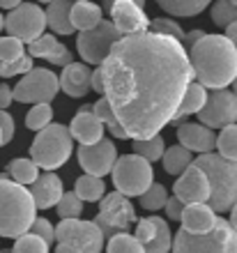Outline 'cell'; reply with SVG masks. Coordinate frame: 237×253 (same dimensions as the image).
Instances as JSON below:
<instances>
[{"instance_id":"obj_1","label":"cell","mask_w":237,"mask_h":253,"mask_svg":"<svg viewBox=\"0 0 237 253\" xmlns=\"http://www.w3.org/2000/svg\"><path fill=\"white\" fill-rule=\"evenodd\" d=\"M101 76L104 99L127 138L147 140L171 125L193 72L180 42L147 30L122 37L101 65Z\"/></svg>"},{"instance_id":"obj_2","label":"cell","mask_w":237,"mask_h":253,"mask_svg":"<svg viewBox=\"0 0 237 253\" xmlns=\"http://www.w3.org/2000/svg\"><path fill=\"white\" fill-rule=\"evenodd\" d=\"M198 83L207 90H226L237 79V46L224 35H205L187 51Z\"/></svg>"},{"instance_id":"obj_3","label":"cell","mask_w":237,"mask_h":253,"mask_svg":"<svg viewBox=\"0 0 237 253\" xmlns=\"http://www.w3.org/2000/svg\"><path fill=\"white\" fill-rule=\"evenodd\" d=\"M35 203L26 187L0 175V237H16L30 233L35 223Z\"/></svg>"},{"instance_id":"obj_4","label":"cell","mask_w":237,"mask_h":253,"mask_svg":"<svg viewBox=\"0 0 237 253\" xmlns=\"http://www.w3.org/2000/svg\"><path fill=\"white\" fill-rule=\"evenodd\" d=\"M193 166L200 168L210 182V200L207 207L212 212H228L237 203V164L219 154H200Z\"/></svg>"},{"instance_id":"obj_5","label":"cell","mask_w":237,"mask_h":253,"mask_svg":"<svg viewBox=\"0 0 237 253\" xmlns=\"http://www.w3.org/2000/svg\"><path fill=\"white\" fill-rule=\"evenodd\" d=\"M72 150L74 143L69 129L65 125H48L35 136L30 145V161L37 168H47V173H53L69 159Z\"/></svg>"},{"instance_id":"obj_6","label":"cell","mask_w":237,"mask_h":253,"mask_svg":"<svg viewBox=\"0 0 237 253\" xmlns=\"http://www.w3.org/2000/svg\"><path fill=\"white\" fill-rule=\"evenodd\" d=\"M173 253H237V233L228 221H214L205 235H191L180 228L173 240Z\"/></svg>"},{"instance_id":"obj_7","label":"cell","mask_w":237,"mask_h":253,"mask_svg":"<svg viewBox=\"0 0 237 253\" xmlns=\"http://www.w3.org/2000/svg\"><path fill=\"white\" fill-rule=\"evenodd\" d=\"M113 184L118 187V193L125 198L129 196H143L152 187V164L141 159L139 154H125L118 157L115 166H113Z\"/></svg>"},{"instance_id":"obj_8","label":"cell","mask_w":237,"mask_h":253,"mask_svg":"<svg viewBox=\"0 0 237 253\" xmlns=\"http://www.w3.org/2000/svg\"><path fill=\"white\" fill-rule=\"evenodd\" d=\"M136 223V210L122 193L113 191L99 203V214L95 216V226L101 230L104 240L127 233Z\"/></svg>"},{"instance_id":"obj_9","label":"cell","mask_w":237,"mask_h":253,"mask_svg":"<svg viewBox=\"0 0 237 253\" xmlns=\"http://www.w3.org/2000/svg\"><path fill=\"white\" fill-rule=\"evenodd\" d=\"M60 90V81L51 69L37 67L33 72H28L23 79L16 83V87L12 90V97L21 104H51L53 97Z\"/></svg>"},{"instance_id":"obj_10","label":"cell","mask_w":237,"mask_h":253,"mask_svg":"<svg viewBox=\"0 0 237 253\" xmlns=\"http://www.w3.org/2000/svg\"><path fill=\"white\" fill-rule=\"evenodd\" d=\"M122 40L120 33L115 30L111 21L101 19L97 28L88 30V33H79L76 37V48H79L81 58L88 62V65H97L101 67L104 60L108 58V53L113 51V46Z\"/></svg>"},{"instance_id":"obj_11","label":"cell","mask_w":237,"mask_h":253,"mask_svg":"<svg viewBox=\"0 0 237 253\" xmlns=\"http://www.w3.org/2000/svg\"><path fill=\"white\" fill-rule=\"evenodd\" d=\"M5 28L9 37L33 44L44 35V28H47L44 9L40 5H33V2H21L16 9H12L5 16Z\"/></svg>"},{"instance_id":"obj_12","label":"cell","mask_w":237,"mask_h":253,"mask_svg":"<svg viewBox=\"0 0 237 253\" xmlns=\"http://www.w3.org/2000/svg\"><path fill=\"white\" fill-rule=\"evenodd\" d=\"M58 244H72L81 253H101L104 249V235L95 226V221H60L55 228Z\"/></svg>"},{"instance_id":"obj_13","label":"cell","mask_w":237,"mask_h":253,"mask_svg":"<svg viewBox=\"0 0 237 253\" xmlns=\"http://www.w3.org/2000/svg\"><path fill=\"white\" fill-rule=\"evenodd\" d=\"M200 125L207 129H226L237 125V97L231 90H212L207 92V101L200 108Z\"/></svg>"},{"instance_id":"obj_14","label":"cell","mask_w":237,"mask_h":253,"mask_svg":"<svg viewBox=\"0 0 237 253\" xmlns=\"http://www.w3.org/2000/svg\"><path fill=\"white\" fill-rule=\"evenodd\" d=\"M106 9L111 14V23L115 26L120 37L147 33V28H150V19H147L143 5L136 0H115V2H108Z\"/></svg>"},{"instance_id":"obj_15","label":"cell","mask_w":237,"mask_h":253,"mask_svg":"<svg viewBox=\"0 0 237 253\" xmlns=\"http://www.w3.org/2000/svg\"><path fill=\"white\" fill-rule=\"evenodd\" d=\"M115 161H118V147L108 138H101L97 145L79 147V164L86 170V175H93V177L101 180V175L113 170Z\"/></svg>"},{"instance_id":"obj_16","label":"cell","mask_w":237,"mask_h":253,"mask_svg":"<svg viewBox=\"0 0 237 253\" xmlns=\"http://www.w3.org/2000/svg\"><path fill=\"white\" fill-rule=\"evenodd\" d=\"M173 193L182 205H205L210 200V182L200 168L191 164L173 184Z\"/></svg>"},{"instance_id":"obj_17","label":"cell","mask_w":237,"mask_h":253,"mask_svg":"<svg viewBox=\"0 0 237 253\" xmlns=\"http://www.w3.org/2000/svg\"><path fill=\"white\" fill-rule=\"evenodd\" d=\"M178 140L185 150L198 154H210L217 147V133L203 125H193V122H182L178 126Z\"/></svg>"},{"instance_id":"obj_18","label":"cell","mask_w":237,"mask_h":253,"mask_svg":"<svg viewBox=\"0 0 237 253\" xmlns=\"http://www.w3.org/2000/svg\"><path fill=\"white\" fill-rule=\"evenodd\" d=\"M72 138L81 140V145H97L104 138V125L95 115L93 106H81L79 113L74 115L72 126H69Z\"/></svg>"},{"instance_id":"obj_19","label":"cell","mask_w":237,"mask_h":253,"mask_svg":"<svg viewBox=\"0 0 237 253\" xmlns=\"http://www.w3.org/2000/svg\"><path fill=\"white\" fill-rule=\"evenodd\" d=\"M30 196H33L35 207H42V210H48L51 205H58L60 198H62V180H60L55 173H44L40 175L37 180L30 184Z\"/></svg>"},{"instance_id":"obj_20","label":"cell","mask_w":237,"mask_h":253,"mask_svg":"<svg viewBox=\"0 0 237 253\" xmlns=\"http://www.w3.org/2000/svg\"><path fill=\"white\" fill-rule=\"evenodd\" d=\"M60 87L65 90L69 97H83L88 94V90H93V72L88 69L83 62H72L62 69V74L58 76Z\"/></svg>"},{"instance_id":"obj_21","label":"cell","mask_w":237,"mask_h":253,"mask_svg":"<svg viewBox=\"0 0 237 253\" xmlns=\"http://www.w3.org/2000/svg\"><path fill=\"white\" fill-rule=\"evenodd\" d=\"M30 58H42V60H48L51 65H60L65 69L67 65H72V53L65 44H60L53 35H42L37 42L30 44Z\"/></svg>"},{"instance_id":"obj_22","label":"cell","mask_w":237,"mask_h":253,"mask_svg":"<svg viewBox=\"0 0 237 253\" xmlns=\"http://www.w3.org/2000/svg\"><path fill=\"white\" fill-rule=\"evenodd\" d=\"M182 230L191 235H205L214 228V221H217V214L212 212L207 205H185V212H182Z\"/></svg>"},{"instance_id":"obj_23","label":"cell","mask_w":237,"mask_h":253,"mask_svg":"<svg viewBox=\"0 0 237 253\" xmlns=\"http://www.w3.org/2000/svg\"><path fill=\"white\" fill-rule=\"evenodd\" d=\"M205 101H207V90H205L198 81H191L185 90V97H182V104H180L178 113H175V118H173L171 122L173 125H180V122L185 120V118H189V115L200 113V108L205 106Z\"/></svg>"},{"instance_id":"obj_24","label":"cell","mask_w":237,"mask_h":253,"mask_svg":"<svg viewBox=\"0 0 237 253\" xmlns=\"http://www.w3.org/2000/svg\"><path fill=\"white\" fill-rule=\"evenodd\" d=\"M72 5L74 2H51V5L44 9V16H47V26H51L53 33L58 35H72L74 33V23H72Z\"/></svg>"},{"instance_id":"obj_25","label":"cell","mask_w":237,"mask_h":253,"mask_svg":"<svg viewBox=\"0 0 237 253\" xmlns=\"http://www.w3.org/2000/svg\"><path fill=\"white\" fill-rule=\"evenodd\" d=\"M72 23L74 30L88 33L101 23V7L95 2H74L72 5Z\"/></svg>"},{"instance_id":"obj_26","label":"cell","mask_w":237,"mask_h":253,"mask_svg":"<svg viewBox=\"0 0 237 253\" xmlns=\"http://www.w3.org/2000/svg\"><path fill=\"white\" fill-rule=\"evenodd\" d=\"M193 164V154L189 152V150H185V147L180 145H173L168 147L164 152V168H166V173H171V175H182L187 170V168Z\"/></svg>"},{"instance_id":"obj_27","label":"cell","mask_w":237,"mask_h":253,"mask_svg":"<svg viewBox=\"0 0 237 253\" xmlns=\"http://www.w3.org/2000/svg\"><path fill=\"white\" fill-rule=\"evenodd\" d=\"M74 193L79 196L81 203H95V200H101L104 196V182L99 177H93V175H81L76 180V189Z\"/></svg>"},{"instance_id":"obj_28","label":"cell","mask_w":237,"mask_h":253,"mask_svg":"<svg viewBox=\"0 0 237 253\" xmlns=\"http://www.w3.org/2000/svg\"><path fill=\"white\" fill-rule=\"evenodd\" d=\"M159 5L166 14H173V16H196L203 9H207V0H164Z\"/></svg>"},{"instance_id":"obj_29","label":"cell","mask_w":237,"mask_h":253,"mask_svg":"<svg viewBox=\"0 0 237 253\" xmlns=\"http://www.w3.org/2000/svg\"><path fill=\"white\" fill-rule=\"evenodd\" d=\"M7 175H12V182L21 184V187H26V184H33L40 173H37V166H35L30 159H14L9 161V166H7Z\"/></svg>"},{"instance_id":"obj_30","label":"cell","mask_w":237,"mask_h":253,"mask_svg":"<svg viewBox=\"0 0 237 253\" xmlns=\"http://www.w3.org/2000/svg\"><path fill=\"white\" fill-rule=\"evenodd\" d=\"M134 150H136L134 154H139L141 159H145L147 164L159 161L166 152L164 136H152V138H147V140H134Z\"/></svg>"},{"instance_id":"obj_31","label":"cell","mask_w":237,"mask_h":253,"mask_svg":"<svg viewBox=\"0 0 237 253\" xmlns=\"http://www.w3.org/2000/svg\"><path fill=\"white\" fill-rule=\"evenodd\" d=\"M93 111H95V115L99 118V122L101 125H106L108 129H111V133L115 136V138H127V133H125V129L120 126V122H118V118L113 115V111H111V106H108V101L101 97V99H97L93 104Z\"/></svg>"},{"instance_id":"obj_32","label":"cell","mask_w":237,"mask_h":253,"mask_svg":"<svg viewBox=\"0 0 237 253\" xmlns=\"http://www.w3.org/2000/svg\"><path fill=\"white\" fill-rule=\"evenodd\" d=\"M217 147H219V157L237 164V125L221 129V133L217 136Z\"/></svg>"},{"instance_id":"obj_33","label":"cell","mask_w":237,"mask_h":253,"mask_svg":"<svg viewBox=\"0 0 237 253\" xmlns=\"http://www.w3.org/2000/svg\"><path fill=\"white\" fill-rule=\"evenodd\" d=\"M106 253H145V249L134 235L122 233V235H115V237L108 240Z\"/></svg>"},{"instance_id":"obj_34","label":"cell","mask_w":237,"mask_h":253,"mask_svg":"<svg viewBox=\"0 0 237 253\" xmlns=\"http://www.w3.org/2000/svg\"><path fill=\"white\" fill-rule=\"evenodd\" d=\"M51 118H53V108L51 104H37L28 111L26 115V126L33 129V131H42L51 125Z\"/></svg>"},{"instance_id":"obj_35","label":"cell","mask_w":237,"mask_h":253,"mask_svg":"<svg viewBox=\"0 0 237 253\" xmlns=\"http://www.w3.org/2000/svg\"><path fill=\"white\" fill-rule=\"evenodd\" d=\"M55 210H58V216L62 221H72V219H79L81 216L83 203H81L79 196L74 191H67V193H62V198H60V203L55 205Z\"/></svg>"},{"instance_id":"obj_36","label":"cell","mask_w":237,"mask_h":253,"mask_svg":"<svg viewBox=\"0 0 237 253\" xmlns=\"http://www.w3.org/2000/svg\"><path fill=\"white\" fill-rule=\"evenodd\" d=\"M171 247H173L171 228H168V223L159 216L157 219V235H154V240L145 247V253H168Z\"/></svg>"},{"instance_id":"obj_37","label":"cell","mask_w":237,"mask_h":253,"mask_svg":"<svg viewBox=\"0 0 237 253\" xmlns=\"http://www.w3.org/2000/svg\"><path fill=\"white\" fill-rule=\"evenodd\" d=\"M12 253H48V244L44 240H40L37 235L26 233L14 242Z\"/></svg>"},{"instance_id":"obj_38","label":"cell","mask_w":237,"mask_h":253,"mask_svg":"<svg viewBox=\"0 0 237 253\" xmlns=\"http://www.w3.org/2000/svg\"><path fill=\"white\" fill-rule=\"evenodd\" d=\"M150 33L173 37V40L180 42V44L185 42V30H182L180 23H175L173 19H154V21H150Z\"/></svg>"},{"instance_id":"obj_39","label":"cell","mask_w":237,"mask_h":253,"mask_svg":"<svg viewBox=\"0 0 237 253\" xmlns=\"http://www.w3.org/2000/svg\"><path fill=\"white\" fill-rule=\"evenodd\" d=\"M166 200H168L166 187L164 184H154V182H152V187L141 196V205H143L145 210H152V212H154V210L166 207Z\"/></svg>"},{"instance_id":"obj_40","label":"cell","mask_w":237,"mask_h":253,"mask_svg":"<svg viewBox=\"0 0 237 253\" xmlns=\"http://www.w3.org/2000/svg\"><path fill=\"white\" fill-rule=\"evenodd\" d=\"M26 51H23V42L14 40V37H0V65H5V62H14L23 58Z\"/></svg>"},{"instance_id":"obj_41","label":"cell","mask_w":237,"mask_h":253,"mask_svg":"<svg viewBox=\"0 0 237 253\" xmlns=\"http://www.w3.org/2000/svg\"><path fill=\"white\" fill-rule=\"evenodd\" d=\"M212 21L217 26L228 28L237 21V2H214L212 7Z\"/></svg>"},{"instance_id":"obj_42","label":"cell","mask_w":237,"mask_h":253,"mask_svg":"<svg viewBox=\"0 0 237 253\" xmlns=\"http://www.w3.org/2000/svg\"><path fill=\"white\" fill-rule=\"evenodd\" d=\"M157 219L159 216H147V219H141L136 221V240L143 244V249L154 240V235H157Z\"/></svg>"},{"instance_id":"obj_43","label":"cell","mask_w":237,"mask_h":253,"mask_svg":"<svg viewBox=\"0 0 237 253\" xmlns=\"http://www.w3.org/2000/svg\"><path fill=\"white\" fill-rule=\"evenodd\" d=\"M28 72H33V58H30V55H23V58H19V60L0 65V76H2V79L19 76V74H23V76H26Z\"/></svg>"},{"instance_id":"obj_44","label":"cell","mask_w":237,"mask_h":253,"mask_svg":"<svg viewBox=\"0 0 237 253\" xmlns=\"http://www.w3.org/2000/svg\"><path fill=\"white\" fill-rule=\"evenodd\" d=\"M30 233L37 235V237H40V240H44L47 244L55 240V228L51 226V221H48V219H35L33 228H30Z\"/></svg>"},{"instance_id":"obj_45","label":"cell","mask_w":237,"mask_h":253,"mask_svg":"<svg viewBox=\"0 0 237 253\" xmlns=\"http://www.w3.org/2000/svg\"><path fill=\"white\" fill-rule=\"evenodd\" d=\"M0 133H2V145L14 138V118L5 111H0Z\"/></svg>"},{"instance_id":"obj_46","label":"cell","mask_w":237,"mask_h":253,"mask_svg":"<svg viewBox=\"0 0 237 253\" xmlns=\"http://www.w3.org/2000/svg\"><path fill=\"white\" fill-rule=\"evenodd\" d=\"M164 210H166V216H168L171 221H180V219H182V212H185V205H182V203L173 196V198L166 200Z\"/></svg>"},{"instance_id":"obj_47","label":"cell","mask_w":237,"mask_h":253,"mask_svg":"<svg viewBox=\"0 0 237 253\" xmlns=\"http://www.w3.org/2000/svg\"><path fill=\"white\" fill-rule=\"evenodd\" d=\"M14 101L12 97V87L7 85V83H0V111H5L9 104Z\"/></svg>"},{"instance_id":"obj_48","label":"cell","mask_w":237,"mask_h":253,"mask_svg":"<svg viewBox=\"0 0 237 253\" xmlns=\"http://www.w3.org/2000/svg\"><path fill=\"white\" fill-rule=\"evenodd\" d=\"M205 33L203 30H191V33H185V42H182V46H185V51H189L193 44H196L198 40H203Z\"/></svg>"},{"instance_id":"obj_49","label":"cell","mask_w":237,"mask_h":253,"mask_svg":"<svg viewBox=\"0 0 237 253\" xmlns=\"http://www.w3.org/2000/svg\"><path fill=\"white\" fill-rule=\"evenodd\" d=\"M93 90H97L99 94H104V76H101V67H97L93 72Z\"/></svg>"},{"instance_id":"obj_50","label":"cell","mask_w":237,"mask_h":253,"mask_svg":"<svg viewBox=\"0 0 237 253\" xmlns=\"http://www.w3.org/2000/svg\"><path fill=\"white\" fill-rule=\"evenodd\" d=\"M224 37H226L228 42H233V44L237 46V21H235V23H231L228 28H226V35H224Z\"/></svg>"},{"instance_id":"obj_51","label":"cell","mask_w":237,"mask_h":253,"mask_svg":"<svg viewBox=\"0 0 237 253\" xmlns=\"http://www.w3.org/2000/svg\"><path fill=\"white\" fill-rule=\"evenodd\" d=\"M55 253H81V251L76 247H72V244H58Z\"/></svg>"},{"instance_id":"obj_52","label":"cell","mask_w":237,"mask_h":253,"mask_svg":"<svg viewBox=\"0 0 237 253\" xmlns=\"http://www.w3.org/2000/svg\"><path fill=\"white\" fill-rule=\"evenodd\" d=\"M19 5H21V2H16V0H0V7H2V9H9V12H12V9H16Z\"/></svg>"},{"instance_id":"obj_53","label":"cell","mask_w":237,"mask_h":253,"mask_svg":"<svg viewBox=\"0 0 237 253\" xmlns=\"http://www.w3.org/2000/svg\"><path fill=\"white\" fill-rule=\"evenodd\" d=\"M233 228H235V233H237V203L231 207V221H228Z\"/></svg>"},{"instance_id":"obj_54","label":"cell","mask_w":237,"mask_h":253,"mask_svg":"<svg viewBox=\"0 0 237 253\" xmlns=\"http://www.w3.org/2000/svg\"><path fill=\"white\" fill-rule=\"evenodd\" d=\"M2 28H5V16L0 14V30H2Z\"/></svg>"},{"instance_id":"obj_55","label":"cell","mask_w":237,"mask_h":253,"mask_svg":"<svg viewBox=\"0 0 237 253\" xmlns=\"http://www.w3.org/2000/svg\"><path fill=\"white\" fill-rule=\"evenodd\" d=\"M235 97H237V79H235Z\"/></svg>"},{"instance_id":"obj_56","label":"cell","mask_w":237,"mask_h":253,"mask_svg":"<svg viewBox=\"0 0 237 253\" xmlns=\"http://www.w3.org/2000/svg\"><path fill=\"white\" fill-rule=\"evenodd\" d=\"M0 145H2V133H0Z\"/></svg>"},{"instance_id":"obj_57","label":"cell","mask_w":237,"mask_h":253,"mask_svg":"<svg viewBox=\"0 0 237 253\" xmlns=\"http://www.w3.org/2000/svg\"><path fill=\"white\" fill-rule=\"evenodd\" d=\"M2 253H12V251H2Z\"/></svg>"},{"instance_id":"obj_58","label":"cell","mask_w":237,"mask_h":253,"mask_svg":"<svg viewBox=\"0 0 237 253\" xmlns=\"http://www.w3.org/2000/svg\"><path fill=\"white\" fill-rule=\"evenodd\" d=\"M0 253H2V251H0Z\"/></svg>"}]
</instances>
